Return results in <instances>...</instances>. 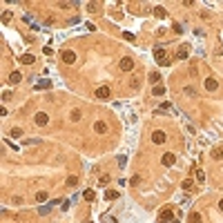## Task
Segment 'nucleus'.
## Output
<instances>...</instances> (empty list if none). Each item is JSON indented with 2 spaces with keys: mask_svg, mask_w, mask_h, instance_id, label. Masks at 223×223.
<instances>
[{
  "mask_svg": "<svg viewBox=\"0 0 223 223\" xmlns=\"http://www.w3.org/2000/svg\"><path fill=\"white\" fill-rule=\"evenodd\" d=\"M33 121H36V125H38V127H45V125L49 123V116H47L45 112H38L36 116H33Z\"/></svg>",
  "mask_w": 223,
  "mask_h": 223,
  "instance_id": "obj_1",
  "label": "nucleus"
},
{
  "mask_svg": "<svg viewBox=\"0 0 223 223\" xmlns=\"http://www.w3.org/2000/svg\"><path fill=\"white\" fill-rule=\"evenodd\" d=\"M121 69H123V72H132V69H134V60L129 58V56L121 58Z\"/></svg>",
  "mask_w": 223,
  "mask_h": 223,
  "instance_id": "obj_2",
  "label": "nucleus"
},
{
  "mask_svg": "<svg viewBox=\"0 0 223 223\" xmlns=\"http://www.w3.org/2000/svg\"><path fill=\"white\" fill-rule=\"evenodd\" d=\"M174 161H176V156H174V154H172V152H167V154H163V158H161V163L165 165V167H172V165H174Z\"/></svg>",
  "mask_w": 223,
  "mask_h": 223,
  "instance_id": "obj_3",
  "label": "nucleus"
},
{
  "mask_svg": "<svg viewBox=\"0 0 223 223\" xmlns=\"http://www.w3.org/2000/svg\"><path fill=\"white\" fill-rule=\"evenodd\" d=\"M152 141L156 143V145H163V143L167 141V136H165V132H161V129H158V132H154V134H152Z\"/></svg>",
  "mask_w": 223,
  "mask_h": 223,
  "instance_id": "obj_4",
  "label": "nucleus"
},
{
  "mask_svg": "<svg viewBox=\"0 0 223 223\" xmlns=\"http://www.w3.org/2000/svg\"><path fill=\"white\" fill-rule=\"evenodd\" d=\"M74 60H76V54H74L72 49H65V51H62V62H67V65H72Z\"/></svg>",
  "mask_w": 223,
  "mask_h": 223,
  "instance_id": "obj_5",
  "label": "nucleus"
},
{
  "mask_svg": "<svg viewBox=\"0 0 223 223\" xmlns=\"http://www.w3.org/2000/svg\"><path fill=\"white\" fill-rule=\"evenodd\" d=\"M161 221H170V223H172L174 221V210L172 208H165L163 212H161Z\"/></svg>",
  "mask_w": 223,
  "mask_h": 223,
  "instance_id": "obj_6",
  "label": "nucleus"
},
{
  "mask_svg": "<svg viewBox=\"0 0 223 223\" xmlns=\"http://www.w3.org/2000/svg\"><path fill=\"white\" fill-rule=\"evenodd\" d=\"M94 94H96V98H107V96H110V87H107V85H103V87H98Z\"/></svg>",
  "mask_w": 223,
  "mask_h": 223,
  "instance_id": "obj_7",
  "label": "nucleus"
},
{
  "mask_svg": "<svg viewBox=\"0 0 223 223\" xmlns=\"http://www.w3.org/2000/svg\"><path fill=\"white\" fill-rule=\"evenodd\" d=\"M205 89H208V91H216V87H219V83H216L214 81V78H205Z\"/></svg>",
  "mask_w": 223,
  "mask_h": 223,
  "instance_id": "obj_8",
  "label": "nucleus"
},
{
  "mask_svg": "<svg viewBox=\"0 0 223 223\" xmlns=\"http://www.w3.org/2000/svg\"><path fill=\"white\" fill-rule=\"evenodd\" d=\"M20 81H22V74H20V72H11V74H9V83H11V85H18Z\"/></svg>",
  "mask_w": 223,
  "mask_h": 223,
  "instance_id": "obj_9",
  "label": "nucleus"
},
{
  "mask_svg": "<svg viewBox=\"0 0 223 223\" xmlns=\"http://www.w3.org/2000/svg\"><path fill=\"white\" fill-rule=\"evenodd\" d=\"M154 58H156L158 62L167 60V58H165V49H161V47H156V49H154Z\"/></svg>",
  "mask_w": 223,
  "mask_h": 223,
  "instance_id": "obj_10",
  "label": "nucleus"
},
{
  "mask_svg": "<svg viewBox=\"0 0 223 223\" xmlns=\"http://www.w3.org/2000/svg\"><path fill=\"white\" fill-rule=\"evenodd\" d=\"M49 87H51V81H47V78L38 81V85H36V89H38V91H43V89H49Z\"/></svg>",
  "mask_w": 223,
  "mask_h": 223,
  "instance_id": "obj_11",
  "label": "nucleus"
},
{
  "mask_svg": "<svg viewBox=\"0 0 223 223\" xmlns=\"http://www.w3.org/2000/svg\"><path fill=\"white\" fill-rule=\"evenodd\" d=\"M118 196H121V192H116V190H107V192H105V199H107V201H116Z\"/></svg>",
  "mask_w": 223,
  "mask_h": 223,
  "instance_id": "obj_12",
  "label": "nucleus"
},
{
  "mask_svg": "<svg viewBox=\"0 0 223 223\" xmlns=\"http://www.w3.org/2000/svg\"><path fill=\"white\" fill-rule=\"evenodd\" d=\"M94 129H96L98 134H105V132H107V125L103 123V121H96V123H94Z\"/></svg>",
  "mask_w": 223,
  "mask_h": 223,
  "instance_id": "obj_13",
  "label": "nucleus"
},
{
  "mask_svg": "<svg viewBox=\"0 0 223 223\" xmlns=\"http://www.w3.org/2000/svg\"><path fill=\"white\" fill-rule=\"evenodd\" d=\"M18 60H20V62H25V65H31V62L36 60V58H33V54H22Z\"/></svg>",
  "mask_w": 223,
  "mask_h": 223,
  "instance_id": "obj_14",
  "label": "nucleus"
},
{
  "mask_svg": "<svg viewBox=\"0 0 223 223\" xmlns=\"http://www.w3.org/2000/svg\"><path fill=\"white\" fill-rule=\"evenodd\" d=\"M9 136H11V139H20V136H22V129H20V127H11Z\"/></svg>",
  "mask_w": 223,
  "mask_h": 223,
  "instance_id": "obj_15",
  "label": "nucleus"
},
{
  "mask_svg": "<svg viewBox=\"0 0 223 223\" xmlns=\"http://www.w3.org/2000/svg\"><path fill=\"white\" fill-rule=\"evenodd\" d=\"M187 221H190V223H201V214H199V212H192L190 216H187Z\"/></svg>",
  "mask_w": 223,
  "mask_h": 223,
  "instance_id": "obj_16",
  "label": "nucleus"
},
{
  "mask_svg": "<svg viewBox=\"0 0 223 223\" xmlns=\"http://www.w3.org/2000/svg\"><path fill=\"white\" fill-rule=\"evenodd\" d=\"M176 58H179V60H185V58H187V47H181L179 54H176Z\"/></svg>",
  "mask_w": 223,
  "mask_h": 223,
  "instance_id": "obj_17",
  "label": "nucleus"
},
{
  "mask_svg": "<svg viewBox=\"0 0 223 223\" xmlns=\"http://www.w3.org/2000/svg\"><path fill=\"white\" fill-rule=\"evenodd\" d=\"M154 14H156L158 18H165V16H167V11H165L163 7H154Z\"/></svg>",
  "mask_w": 223,
  "mask_h": 223,
  "instance_id": "obj_18",
  "label": "nucleus"
},
{
  "mask_svg": "<svg viewBox=\"0 0 223 223\" xmlns=\"http://www.w3.org/2000/svg\"><path fill=\"white\" fill-rule=\"evenodd\" d=\"M165 94V87L163 85H154V96H163Z\"/></svg>",
  "mask_w": 223,
  "mask_h": 223,
  "instance_id": "obj_19",
  "label": "nucleus"
},
{
  "mask_svg": "<svg viewBox=\"0 0 223 223\" xmlns=\"http://www.w3.org/2000/svg\"><path fill=\"white\" fill-rule=\"evenodd\" d=\"M212 156L216 158V161H221V158H223V150H221V147H216V150H212Z\"/></svg>",
  "mask_w": 223,
  "mask_h": 223,
  "instance_id": "obj_20",
  "label": "nucleus"
},
{
  "mask_svg": "<svg viewBox=\"0 0 223 223\" xmlns=\"http://www.w3.org/2000/svg\"><path fill=\"white\" fill-rule=\"evenodd\" d=\"M123 38H125L127 43H134V40H136V36H134L132 31H125V33H123Z\"/></svg>",
  "mask_w": 223,
  "mask_h": 223,
  "instance_id": "obj_21",
  "label": "nucleus"
},
{
  "mask_svg": "<svg viewBox=\"0 0 223 223\" xmlns=\"http://www.w3.org/2000/svg\"><path fill=\"white\" fill-rule=\"evenodd\" d=\"M81 118H83V112L81 110H74L72 112V121H81Z\"/></svg>",
  "mask_w": 223,
  "mask_h": 223,
  "instance_id": "obj_22",
  "label": "nucleus"
},
{
  "mask_svg": "<svg viewBox=\"0 0 223 223\" xmlns=\"http://www.w3.org/2000/svg\"><path fill=\"white\" fill-rule=\"evenodd\" d=\"M36 201L38 203H45V201H47V192H38L36 194Z\"/></svg>",
  "mask_w": 223,
  "mask_h": 223,
  "instance_id": "obj_23",
  "label": "nucleus"
},
{
  "mask_svg": "<svg viewBox=\"0 0 223 223\" xmlns=\"http://www.w3.org/2000/svg\"><path fill=\"white\" fill-rule=\"evenodd\" d=\"M196 181L199 183H205V172H203V170H196Z\"/></svg>",
  "mask_w": 223,
  "mask_h": 223,
  "instance_id": "obj_24",
  "label": "nucleus"
},
{
  "mask_svg": "<svg viewBox=\"0 0 223 223\" xmlns=\"http://www.w3.org/2000/svg\"><path fill=\"white\" fill-rule=\"evenodd\" d=\"M94 190H85V201H94Z\"/></svg>",
  "mask_w": 223,
  "mask_h": 223,
  "instance_id": "obj_25",
  "label": "nucleus"
},
{
  "mask_svg": "<svg viewBox=\"0 0 223 223\" xmlns=\"http://www.w3.org/2000/svg\"><path fill=\"white\" fill-rule=\"evenodd\" d=\"M181 187H183V190H192V179H185L181 183Z\"/></svg>",
  "mask_w": 223,
  "mask_h": 223,
  "instance_id": "obj_26",
  "label": "nucleus"
},
{
  "mask_svg": "<svg viewBox=\"0 0 223 223\" xmlns=\"http://www.w3.org/2000/svg\"><path fill=\"white\" fill-rule=\"evenodd\" d=\"M161 81V76H158V72H152L150 74V83H158Z\"/></svg>",
  "mask_w": 223,
  "mask_h": 223,
  "instance_id": "obj_27",
  "label": "nucleus"
},
{
  "mask_svg": "<svg viewBox=\"0 0 223 223\" xmlns=\"http://www.w3.org/2000/svg\"><path fill=\"white\" fill-rule=\"evenodd\" d=\"M112 179H110V176H107V174H103L100 176V179H98V183H100V185H107V183H110Z\"/></svg>",
  "mask_w": 223,
  "mask_h": 223,
  "instance_id": "obj_28",
  "label": "nucleus"
},
{
  "mask_svg": "<svg viewBox=\"0 0 223 223\" xmlns=\"http://www.w3.org/2000/svg\"><path fill=\"white\" fill-rule=\"evenodd\" d=\"M76 183H78V179H76V176H69V179H67V185H69V187H74Z\"/></svg>",
  "mask_w": 223,
  "mask_h": 223,
  "instance_id": "obj_29",
  "label": "nucleus"
},
{
  "mask_svg": "<svg viewBox=\"0 0 223 223\" xmlns=\"http://www.w3.org/2000/svg\"><path fill=\"white\" fill-rule=\"evenodd\" d=\"M2 100H5V103L11 100V91H2Z\"/></svg>",
  "mask_w": 223,
  "mask_h": 223,
  "instance_id": "obj_30",
  "label": "nucleus"
},
{
  "mask_svg": "<svg viewBox=\"0 0 223 223\" xmlns=\"http://www.w3.org/2000/svg\"><path fill=\"white\" fill-rule=\"evenodd\" d=\"M9 18H11V14H9V11H5V14H2V22H9Z\"/></svg>",
  "mask_w": 223,
  "mask_h": 223,
  "instance_id": "obj_31",
  "label": "nucleus"
},
{
  "mask_svg": "<svg viewBox=\"0 0 223 223\" xmlns=\"http://www.w3.org/2000/svg\"><path fill=\"white\" fill-rule=\"evenodd\" d=\"M43 51H45V56H51V54H54V49H51V47H49V45H47V47H45Z\"/></svg>",
  "mask_w": 223,
  "mask_h": 223,
  "instance_id": "obj_32",
  "label": "nucleus"
},
{
  "mask_svg": "<svg viewBox=\"0 0 223 223\" xmlns=\"http://www.w3.org/2000/svg\"><path fill=\"white\" fill-rule=\"evenodd\" d=\"M38 212H40V214H47V212H49V205H43V208L38 210Z\"/></svg>",
  "mask_w": 223,
  "mask_h": 223,
  "instance_id": "obj_33",
  "label": "nucleus"
},
{
  "mask_svg": "<svg viewBox=\"0 0 223 223\" xmlns=\"http://www.w3.org/2000/svg\"><path fill=\"white\" fill-rule=\"evenodd\" d=\"M219 208H221V210H223V199H221V201H219Z\"/></svg>",
  "mask_w": 223,
  "mask_h": 223,
  "instance_id": "obj_34",
  "label": "nucleus"
}]
</instances>
